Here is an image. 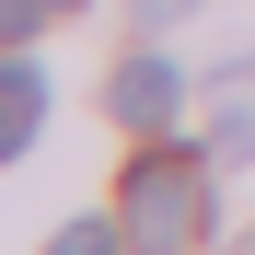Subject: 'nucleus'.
Returning <instances> with one entry per match:
<instances>
[{"instance_id": "3", "label": "nucleus", "mask_w": 255, "mask_h": 255, "mask_svg": "<svg viewBox=\"0 0 255 255\" xmlns=\"http://www.w3.org/2000/svg\"><path fill=\"white\" fill-rule=\"evenodd\" d=\"M35 128H47V70H35L23 47H0V162L35 151Z\"/></svg>"}, {"instance_id": "2", "label": "nucleus", "mask_w": 255, "mask_h": 255, "mask_svg": "<svg viewBox=\"0 0 255 255\" xmlns=\"http://www.w3.org/2000/svg\"><path fill=\"white\" fill-rule=\"evenodd\" d=\"M116 116L139 128V139H162V128L186 116V70H174V58H128V70H116Z\"/></svg>"}, {"instance_id": "1", "label": "nucleus", "mask_w": 255, "mask_h": 255, "mask_svg": "<svg viewBox=\"0 0 255 255\" xmlns=\"http://www.w3.org/2000/svg\"><path fill=\"white\" fill-rule=\"evenodd\" d=\"M116 221H128L139 255H186V244H197V151H162V139H151L139 162H128Z\"/></svg>"}, {"instance_id": "4", "label": "nucleus", "mask_w": 255, "mask_h": 255, "mask_svg": "<svg viewBox=\"0 0 255 255\" xmlns=\"http://www.w3.org/2000/svg\"><path fill=\"white\" fill-rule=\"evenodd\" d=\"M209 93H221V128H209V151H221V162H255V58H244V70H221Z\"/></svg>"}, {"instance_id": "7", "label": "nucleus", "mask_w": 255, "mask_h": 255, "mask_svg": "<svg viewBox=\"0 0 255 255\" xmlns=\"http://www.w3.org/2000/svg\"><path fill=\"white\" fill-rule=\"evenodd\" d=\"M58 12H81V0H58Z\"/></svg>"}, {"instance_id": "6", "label": "nucleus", "mask_w": 255, "mask_h": 255, "mask_svg": "<svg viewBox=\"0 0 255 255\" xmlns=\"http://www.w3.org/2000/svg\"><path fill=\"white\" fill-rule=\"evenodd\" d=\"M47 12H58V0H0V47H23V35L47 23Z\"/></svg>"}, {"instance_id": "5", "label": "nucleus", "mask_w": 255, "mask_h": 255, "mask_svg": "<svg viewBox=\"0 0 255 255\" xmlns=\"http://www.w3.org/2000/svg\"><path fill=\"white\" fill-rule=\"evenodd\" d=\"M47 255H139V244H128V221H70Z\"/></svg>"}]
</instances>
